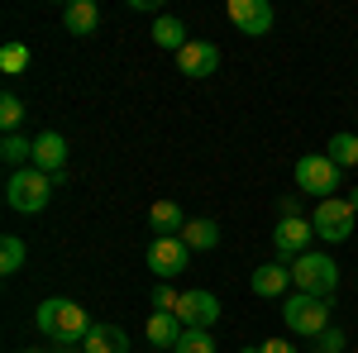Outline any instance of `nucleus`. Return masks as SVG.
Listing matches in <instances>:
<instances>
[{"label": "nucleus", "mask_w": 358, "mask_h": 353, "mask_svg": "<svg viewBox=\"0 0 358 353\" xmlns=\"http://www.w3.org/2000/svg\"><path fill=\"white\" fill-rule=\"evenodd\" d=\"M0 158L10 163V172H20V167H34V143L20 134H5V143H0Z\"/></svg>", "instance_id": "21"}, {"label": "nucleus", "mask_w": 358, "mask_h": 353, "mask_svg": "<svg viewBox=\"0 0 358 353\" xmlns=\"http://www.w3.org/2000/svg\"><path fill=\"white\" fill-rule=\"evenodd\" d=\"M253 296H268V301H277V296H292L287 287H292V263H263V268H253Z\"/></svg>", "instance_id": "13"}, {"label": "nucleus", "mask_w": 358, "mask_h": 353, "mask_svg": "<svg viewBox=\"0 0 358 353\" xmlns=\"http://www.w3.org/2000/svg\"><path fill=\"white\" fill-rule=\"evenodd\" d=\"M53 353H86L82 344H53Z\"/></svg>", "instance_id": "30"}, {"label": "nucleus", "mask_w": 358, "mask_h": 353, "mask_svg": "<svg viewBox=\"0 0 358 353\" xmlns=\"http://www.w3.org/2000/svg\"><path fill=\"white\" fill-rule=\"evenodd\" d=\"M53 191H57V177L38 172V167H20V172H10V182H5V206L20 210V215H38V210H48Z\"/></svg>", "instance_id": "2"}, {"label": "nucleus", "mask_w": 358, "mask_h": 353, "mask_svg": "<svg viewBox=\"0 0 358 353\" xmlns=\"http://www.w3.org/2000/svg\"><path fill=\"white\" fill-rule=\"evenodd\" d=\"M258 353H296V344H287V339H263Z\"/></svg>", "instance_id": "29"}, {"label": "nucleus", "mask_w": 358, "mask_h": 353, "mask_svg": "<svg viewBox=\"0 0 358 353\" xmlns=\"http://www.w3.org/2000/svg\"><path fill=\"white\" fill-rule=\"evenodd\" d=\"M148 229H153V239H182V229H187L182 206H177V201H153V210H148Z\"/></svg>", "instance_id": "14"}, {"label": "nucleus", "mask_w": 358, "mask_h": 353, "mask_svg": "<svg viewBox=\"0 0 358 353\" xmlns=\"http://www.w3.org/2000/svg\"><path fill=\"white\" fill-rule=\"evenodd\" d=\"M148 38H153L158 48H167V53H182V48L192 43V38H187V24H182L177 15H158V20H153V34H148Z\"/></svg>", "instance_id": "18"}, {"label": "nucleus", "mask_w": 358, "mask_h": 353, "mask_svg": "<svg viewBox=\"0 0 358 353\" xmlns=\"http://www.w3.org/2000/svg\"><path fill=\"white\" fill-rule=\"evenodd\" d=\"M143 263H148V272H153L158 282H172L177 272H187L192 248L182 244V239H153V244H148V253H143Z\"/></svg>", "instance_id": "8"}, {"label": "nucleus", "mask_w": 358, "mask_h": 353, "mask_svg": "<svg viewBox=\"0 0 358 353\" xmlns=\"http://www.w3.org/2000/svg\"><path fill=\"white\" fill-rule=\"evenodd\" d=\"M177 67H182V77H215V72H220V48L206 43V38H192V43L177 53Z\"/></svg>", "instance_id": "12"}, {"label": "nucleus", "mask_w": 358, "mask_h": 353, "mask_svg": "<svg viewBox=\"0 0 358 353\" xmlns=\"http://www.w3.org/2000/svg\"><path fill=\"white\" fill-rule=\"evenodd\" d=\"M0 72H5V77H20V72H29V43L10 38V43L0 48Z\"/></svg>", "instance_id": "23"}, {"label": "nucleus", "mask_w": 358, "mask_h": 353, "mask_svg": "<svg viewBox=\"0 0 358 353\" xmlns=\"http://www.w3.org/2000/svg\"><path fill=\"white\" fill-rule=\"evenodd\" d=\"M325 153H330V163L339 167V172H344V167H358V134L339 129V134L330 138V148H325Z\"/></svg>", "instance_id": "20"}, {"label": "nucleus", "mask_w": 358, "mask_h": 353, "mask_svg": "<svg viewBox=\"0 0 358 353\" xmlns=\"http://www.w3.org/2000/svg\"><path fill=\"white\" fill-rule=\"evenodd\" d=\"M339 167L330 163V153H301L296 158V191L301 196H315V201H330L339 191Z\"/></svg>", "instance_id": "5"}, {"label": "nucleus", "mask_w": 358, "mask_h": 353, "mask_svg": "<svg viewBox=\"0 0 358 353\" xmlns=\"http://www.w3.org/2000/svg\"><path fill=\"white\" fill-rule=\"evenodd\" d=\"M277 210H282V219L301 215V191H296V196H282V206H277Z\"/></svg>", "instance_id": "28"}, {"label": "nucleus", "mask_w": 358, "mask_h": 353, "mask_svg": "<svg viewBox=\"0 0 358 353\" xmlns=\"http://www.w3.org/2000/svg\"><path fill=\"white\" fill-rule=\"evenodd\" d=\"M282 325L292 329L296 339H315L320 329H330V301L325 296H306V291L282 296Z\"/></svg>", "instance_id": "3"}, {"label": "nucleus", "mask_w": 358, "mask_h": 353, "mask_svg": "<svg viewBox=\"0 0 358 353\" xmlns=\"http://www.w3.org/2000/svg\"><path fill=\"white\" fill-rule=\"evenodd\" d=\"M310 353H320V349H310Z\"/></svg>", "instance_id": "33"}, {"label": "nucleus", "mask_w": 358, "mask_h": 353, "mask_svg": "<svg viewBox=\"0 0 358 353\" xmlns=\"http://www.w3.org/2000/svg\"><path fill=\"white\" fill-rule=\"evenodd\" d=\"M148 301H153V310H172V315H177V301H182V291H172V282H158Z\"/></svg>", "instance_id": "27"}, {"label": "nucleus", "mask_w": 358, "mask_h": 353, "mask_svg": "<svg viewBox=\"0 0 358 353\" xmlns=\"http://www.w3.org/2000/svg\"><path fill=\"white\" fill-rule=\"evenodd\" d=\"M354 206L344 201V196H330V201H315V210H310V224H315V239H325V244H349L354 239Z\"/></svg>", "instance_id": "6"}, {"label": "nucleus", "mask_w": 358, "mask_h": 353, "mask_svg": "<svg viewBox=\"0 0 358 353\" xmlns=\"http://www.w3.org/2000/svg\"><path fill=\"white\" fill-rule=\"evenodd\" d=\"M182 334H187V325H182L172 310H153V315H148V344H158V349L172 353L182 344Z\"/></svg>", "instance_id": "16"}, {"label": "nucleus", "mask_w": 358, "mask_h": 353, "mask_svg": "<svg viewBox=\"0 0 358 353\" xmlns=\"http://www.w3.org/2000/svg\"><path fill=\"white\" fill-rule=\"evenodd\" d=\"M177 320H182L187 329H210L215 320H220V296H210V291H201V287L182 291V301H177Z\"/></svg>", "instance_id": "10"}, {"label": "nucleus", "mask_w": 358, "mask_h": 353, "mask_svg": "<svg viewBox=\"0 0 358 353\" xmlns=\"http://www.w3.org/2000/svg\"><path fill=\"white\" fill-rule=\"evenodd\" d=\"M344 344H349V339H344V329H339V325H330V329L315 334V349H320V353H344Z\"/></svg>", "instance_id": "26"}, {"label": "nucleus", "mask_w": 358, "mask_h": 353, "mask_svg": "<svg viewBox=\"0 0 358 353\" xmlns=\"http://www.w3.org/2000/svg\"><path fill=\"white\" fill-rule=\"evenodd\" d=\"M86 353H129V334L120 325H91V334L82 339Z\"/></svg>", "instance_id": "17"}, {"label": "nucleus", "mask_w": 358, "mask_h": 353, "mask_svg": "<svg viewBox=\"0 0 358 353\" xmlns=\"http://www.w3.org/2000/svg\"><path fill=\"white\" fill-rule=\"evenodd\" d=\"M182 244L192 248V253H206V248H215V244H220V224H215V219H206V215L187 219V229H182Z\"/></svg>", "instance_id": "19"}, {"label": "nucleus", "mask_w": 358, "mask_h": 353, "mask_svg": "<svg viewBox=\"0 0 358 353\" xmlns=\"http://www.w3.org/2000/svg\"><path fill=\"white\" fill-rule=\"evenodd\" d=\"M24 353H48V349H24Z\"/></svg>", "instance_id": "32"}, {"label": "nucleus", "mask_w": 358, "mask_h": 353, "mask_svg": "<svg viewBox=\"0 0 358 353\" xmlns=\"http://www.w3.org/2000/svg\"><path fill=\"white\" fill-rule=\"evenodd\" d=\"M62 24H67V34H77V38H91L101 29V5L96 0H72L62 10Z\"/></svg>", "instance_id": "15"}, {"label": "nucleus", "mask_w": 358, "mask_h": 353, "mask_svg": "<svg viewBox=\"0 0 358 353\" xmlns=\"http://www.w3.org/2000/svg\"><path fill=\"white\" fill-rule=\"evenodd\" d=\"M310 239H315V224H310V219H301V215L277 219V229H273L277 263H296L301 253H310Z\"/></svg>", "instance_id": "7"}, {"label": "nucleus", "mask_w": 358, "mask_h": 353, "mask_svg": "<svg viewBox=\"0 0 358 353\" xmlns=\"http://www.w3.org/2000/svg\"><path fill=\"white\" fill-rule=\"evenodd\" d=\"M172 353H215V339H210V329H187Z\"/></svg>", "instance_id": "25"}, {"label": "nucleus", "mask_w": 358, "mask_h": 353, "mask_svg": "<svg viewBox=\"0 0 358 353\" xmlns=\"http://www.w3.org/2000/svg\"><path fill=\"white\" fill-rule=\"evenodd\" d=\"M224 15H229V24L239 29V34H248V38H263V34L273 29V20H277L268 0H229Z\"/></svg>", "instance_id": "9"}, {"label": "nucleus", "mask_w": 358, "mask_h": 353, "mask_svg": "<svg viewBox=\"0 0 358 353\" xmlns=\"http://www.w3.org/2000/svg\"><path fill=\"white\" fill-rule=\"evenodd\" d=\"M24 258H29V248H24L20 234H5V239H0V272H5V277H15V272L24 268Z\"/></svg>", "instance_id": "22"}, {"label": "nucleus", "mask_w": 358, "mask_h": 353, "mask_svg": "<svg viewBox=\"0 0 358 353\" xmlns=\"http://www.w3.org/2000/svg\"><path fill=\"white\" fill-rule=\"evenodd\" d=\"M344 201H349V206H354V215H358V187L349 191V196H344Z\"/></svg>", "instance_id": "31"}, {"label": "nucleus", "mask_w": 358, "mask_h": 353, "mask_svg": "<svg viewBox=\"0 0 358 353\" xmlns=\"http://www.w3.org/2000/svg\"><path fill=\"white\" fill-rule=\"evenodd\" d=\"M292 282H296V291H306V296L334 301V291H339V263H334L330 253H301L292 263Z\"/></svg>", "instance_id": "4"}, {"label": "nucleus", "mask_w": 358, "mask_h": 353, "mask_svg": "<svg viewBox=\"0 0 358 353\" xmlns=\"http://www.w3.org/2000/svg\"><path fill=\"white\" fill-rule=\"evenodd\" d=\"M20 120H24V101H20L15 91H5V96H0V124H5V134H15Z\"/></svg>", "instance_id": "24"}, {"label": "nucleus", "mask_w": 358, "mask_h": 353, "mask_svg": "<svg viewBox=\"0 0 358 353\" xmlns=\"http://www.w3.org/2000/svg\"><path fill=\"white\" fill-rule=\"evenodd\" d=\"M34 167L57 177V187L67 182V138L57 134V129H43V134L34 138Z\"/></svg>", "instance_id": "11"}, {"label": "nucleus", "mask_w": 358, "mask_h": 353, "mask_svg": "<svg viewBox=\"0 0 358 353\" xmlns=\"http://www.w3.org/2000/svg\"><path fill=\"white\" fill-rule=\"evenodd\" d=\"M34 329L48 344H82L86 334H91V315H86V305H77V301L48 296V301H38V310H34Z\"/></svg>", "instance_id": "1"}]
</instances>
